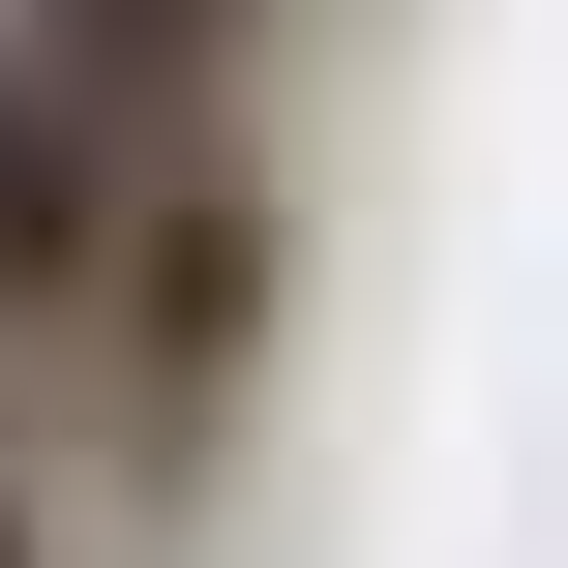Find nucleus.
<instances>
[{
    "label": "nucleus",
    "mask_w": 568,
    "mask_h": 568,
    "mask_svg": "<svg viewBox=\"0 0 568 568\" xmlns=\"http://www.w3.org/2000/svg\"><path fill=\"white\" fill-rule=\"evenodd\" d=\"M0 329H60V359H120V389H210V359H240L210 60H120V30H30V0H0Z\"/></svg>",
    "instance_id": "nucleus-1"
},
{
    "label": "nucleus",
    "mask_w": 568,
    "mask_h": 568,
    "mask_svg": "<svg viewBox=\"0 0 568 568\" xmlns=\"http://www.w3.org/2000/svg\"><path fill=\"white\" fill-rule=\"evenodd\" d=\"M30 30H120V60H210L240 0H30Z\"/></svg>",
    "instance_id": "nucleus-2"
},
{
    "label": "nucleus",
    "mask_w": 568,
    "mask_h": 568,
    "mask_svg": "<svg viewBox=\"0 0 568 568\" xmlns=\"http://www.w3.org/2000/svg\"><path fill=\"white\" fill-rule=\"evenodd\" d=\"M0 568H30V479H0Z\"/></svg>",
    "instance_id": "nucleus-3"
}]
</instances>
